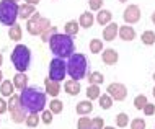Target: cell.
<instances>
[{"label": "cell", "mask_w": 155, "mask_h": 129, "mask_svg": "<svg viewBox=\"0 0 155 129\" xmlns=\"http://www.w3.org/2000/svg\"><path fill=\"white\" fill-rule=\"evenodd\" d=\"M8 111H10V116H12V121L20 124L23 121H26L28 118V111L26 108L21 105V101H20V95H12L10 100H8Z\"/></svg>", "instance_id": "cell-6"}, {"label": "cell", "mask_w": 155, "mask_h": 129, "mask_svg": "<svg viewBox=\"0 0 155 129\" xmlns=\"http://www.w3.org/2000/svg\"><path fill=\"white\" fill-rule=\"evenodd\" d=\"M12 62L18 72H26L31 64V51L25 44H16L12 52Z\"/></svg>", "instance_id": "cell-4"}, {"label": "cell", "mask_w": 155, "mask_h": 129, "mask_svg": "<svg viewBox=\"0 0 155 129\" xmlns=\"http://www.w3.org/2000/svg\"><path fill=\"white\" fill-rule=\"evenodd\" d=\"M106 91L110 93V97L114 100V101H123V100H126V97H127V88L123 85V84H110L108 85Z\"/></svg>", "instance_id": "cell-9"}, {"label": "cell", "mask_w": 155, "mask_h": 129, "mask_svg": "<svg viewBox=\"0 0 155 129\" xmlns=\"http://www.w3.org/2000/svg\"><path fill=\"white\" fill-rule=\"evenodd\" d=\"M111 18H113V13L110 10H104V8L98 10V13H96V22L101 26H106L108 23H111Z\"/></svg>", "instance_id": "cell-18"}, {"label": "cell", "mask_w": 155, "mask_h": 129, "mask_svg": "<svg viewBox=\"0 0 155 129\" xmlns=\"http://www.w3.org/2000/svg\"><path fill=\"white\" fill-rule=\"evenodd\" d=\"M15 85L13 82L10 80H3L2 84H0V93H2V97H12V95L15 93Z\"/></svg>", "instance_id": "cell-22"}, {"label": "cell", "mask_w": 155, "mask_h": 129, "mask_svg": "<svg viewBox=\"0 0 155 129\" xmlns=\"http://www.w3.org/2000/svg\"><path fill=\"white\" fill-rule=\"evenodd\" d=\"M39 121H41V116L39 114H38V113H30L25 123H26L28 127H36L38 124H39Z\"/></svg>", "instance_id": "cell-28"}, {"label": "cell", "mask_w": 155, "mask_h": 129, "mask_svg": "<svg viewBox=\"0 0 155 129\" xmlns=\"http://www.w3.org/2000/svg\"><path fill=\"white\" fill-rule=\"evenodd\" d=\"M131 129H145V121L142 118H136L131 121Z\"/></svg>", "instance_id": "cell-35"}, {"label": "cell", "mask_w": 155, "mask_h": 129, "mask_svg": "<svg viewBox=\"0 0 155 129\" xmlns=\"http://www.w3.org/2000/svg\"><path fill=\"white\" fill-rule=\"evenodd\" d=\"M52 111L49 110V111H43V114H41V121H43L44 124H51L52 123Z\"/></svg>", "instance_id": "cell-37"}, {"label": "cell", "mask_w": 155, "mask_h": 129, "mask_svg": "<svg viewBox=\"0 0 155 129\" xmlns=\"http://www.w3.org/2000/svg\"><path fill=\"white\" fill-rule=\"evenodd\" d=\"M119 2H121V3H124V2H127V0H119Z\"/></svg>", "instance_id": "cell-47"}, {"label": "cell", "mask_w": 155, "mask_h": 129, "mask_svg": "<svg viewBox=\"0 0 155 129\" xmlns=\"http://www.w3.org/2000/svg\"><path fill=\"white\" fill-rule=\"evenodd\" d=\"M35 13H36L35 5H31V3H23V5H20L18 16H20L21 20H30Z\"/></svg>", "instance_id": "cell-15"}, {"label": "cell", "mask_w": 155, "mask_h": 129, "mask_svg": "<svg viewBox=\"0 0 155 129\" xmlns=\"http://www.w3.org/2000/svg\"><path fill=\"white\" fill-rule=\"evenodd\" d=\"M90 52H93V54L103 52V41L101 39H91L90 41Z\"/></svg>", "instance_id": "cell-30"}, {"label": "cell", "mask_w": 155, "mask_h": 129, "mask_svg": "<svg viewBox=\"0 0 155 129\" xmlns=\"http://www.w3.org/2000/svg\"><path fill=\"white\" fill-rule=\"evenodd\" d=\"M2 64H3V56L0 54V65H2Z\"/></svg>", "instance_id": "cell-43"}, {"label": "cell", "mask_w": 155, "mask_h": 129, "mask_svg": "<svg viewBox=\"0 0 155 129\" xmlns=\"http://www.w3.org/2000/svg\"><path fill=\"white\" fill-rule=\"evenodd\" d=\"M15 2H18V0H15Z\"/></svg>", "instance_id": "cell-49"}, {"label": "cell", "mask_w": 155, "mask_h": 129, "mask_svg": "<svg viewBox=\"0 0 155 129\" xmlns=\"http://www.w3.org/2000/svg\"><path fill=\"white\" fill-rule=\"evenodd\" d=\"M64 90H65L69 95L75 97V95H78V93H80V90H82L80 82H78V80H74V78L65 80V82H64Z\"/></svg>", "instance_id": "cell-14"}, {"label": "cell", "mask_w": 155, "mask_h": 129, "mask_svg": "<svg viewBox=\"0 0 155 129\" xmlns=\"http://www.w3.org/2000/svg\"><path fill=\"white\" fill-rule=\"evenodd\" d=\"M91 129H104V119L103 118H93L91 119Z\"/></svg>", "instance_id": "cell-36"}, {"label": "cell", "mask_w": 155, "mask_h": 129, "mask_svg": "<svg viewBox=\"0 0 155 129\" xmlns=\"http://www.w3.org/2000/svg\"><path fill=\"white\" fill-rule=\"evenodd\" d=\"M152 23L155 25V12H153V15H152Z\"/></svg>", "instance_id": "cell-44"}, {"label": "cell", "mask_w": 155, "mask_h": 129, "mask_svg": "<svg viewBox=\"0 0 155 129\" xmlns=\"http://www.w3.org/2000/svg\"><path fill=\"white\" fill-rule=\"evenodd\" d=\"M87 70H88V61L80 52H74L67 61V75L74 80L85 78Z\"/></svg>", "instance_id": "cell-3"}, {"label": "cell", "mask_w": 155, "mask_h": 129, "mask_svg": "<svg viewBox=\"0 0 155 129\" xmlns=\"http://www.w3.org/2000/svg\"><path fill=\"white\" fill-rule=\"evenodd\" d=\"M140 8L137 7V5H127V8L123 12V18H124V22L127 23V25H134V23H137L140 20Z\"/></svg>", "instance_id": "cell-10"}, {"label": "cell", "mask_w": 155, "mask_h": 129, "mask_svg": "<svg viewBox=\"0 0 155 129\" xmlns=\"http://www.w3.org/2000/svg\"><path fill=\"white\" fill-rule=\"evenodd\" d=\"M44 88H46V93L49 95V97L56 98L57 95L61 93V82L57 80H52V78H46L44 80Z\"/></svg>", "instance_id": "cell-11"}, {"label": "cell", "mask_w": 155, "mask_h": 129, "mask_svg": "<svg viewBox=\"0 0 155 129\" xmlns=\"http://www.w3.org/2000/svg\"><path fill=\"white\" fill-rule=\"evenodd\" d=\"M98 100H100V106H101L103 110H110V108L113 106V98L110 97V93L101 95V97H100Z\"/></svg>", "instance_id": "cell-29"}, {"label": "cell", "mask_w": 155, "mask_h": 129, "mask_svg": "<svg viewBox=\"0 0 155 129\" xmlns=\"http://www.w3.org/2000/svg\"><path fill=\"white\" fill-rule=\"evenodd\" d=\"M7 110H8V103H7L3 98H0V114H2V113H5Z\"/></svg>", "instance_id": "cell-40"}, {"label": "cell", "mask_w": 155, "mask_h": 129, "mask_svg": "<svg viewBox=\"0 0 155 129\" xmlns=\"http://www.w3.org/2000/svg\"><path fill=\"white\" fill-rule=\"evenodd\" d=\"M152 78H153V80H155V72H153V77H152Z\"/></svg>", "instance_id": "cell-48"}, {"label": "cell", "mask_w": 155, "mask_h": 129, "mask_svg": "<svg viewBox=\"0 0 155 129\" xmlns=\"http://www.w3.org/2000/svg\"><path fill=\"white\" fill-rule=\"evenodd\" d=\"M67 75V62L62 57H54L49 64V78L62 82Z\"/></svg>", "instance_id": "cell-8"}, {"label": "cell", "mask_w": 155, "mask_h": 129, "mask_svg": "<svg viewBox=\"0 0 155 129\" xmlns=\"http://www.w3.org/2000/svg\"><path fill=\"white\" fill-rule=\"evenodd\" d=\"M78 30H80V23L75 22V20L67 22L65 26H64V33H65V35H69V36H77Z\"/></svg>", "instance_id": "cell-21"}, {"label": "cell", "mask_w": 155, "mask_h": 129, "mask_svg": "<svg viewBox=\"0 0 155 129\" xmlns=\"http://www.w3.org/2000/svg\"><path fill=\"white\" fill-rule=\"evenodd\" d=\"M8 38L12 41H20L21 39V26H20L18 23H15L13 26H10V30H8Z\"/></svg>", "instance_id": "cell-23"}, {"label": "cell", "mask_w": 155, "mask_h": 129, "mask_svg": "<svg viewBox=\"0 0 155 129\" xmlns=\"http://www.w3.org/2000/svg\"><path fill=\"white\" fill-rule=\"evenodd\" d=\"M75 111H77V114L80 116H85V114H90L91 111H93V105H91V100H83V101H78L77 103V108H75Z\"/></svg>", "instance_id": "cell-16"}, {"label": "cell", "mask_w": 155, "mask_h": 129, "mask_svg": "<svg viewBox=\"0 0 155 129\" xmlns=\"http://www.w3.org/2000/svg\"><path fill=\"white\" fill-rule=\"evenodd\" d=\"M118 35H119V25L111 22L104 26V30H103V39L104 41H113Z\"/></svg>", "instance_id": "cell-12"}, {"label": "cell", "mask_w": 155, "mask_h": 129, "mask_svg": "<svg viewBox=\"0 0 155 129\" xmlns=\"http://www.w3.org/2000/svg\"><path fill=\"white\" fill-rule=\"evenodd\" d=\"M3 82V74H2V70H0V84Z\"/></svg>", "instance_id": "cell-42"}, {"label": "cell", "mask_w": 155, "mask_h": 129, "mask_svg": "<svg viewBox=\"0 0 155 129\" xmlns=\"http://www.w3.org/2000/svg\"><path fill=\"white\" fill-rule=\"evenodd\" d=\"M129 124V116L126 113H119L116 116V126L118 127H126Z\"/></svg>", "instance_id": "cell-33"}, {"label": "cell", "mask_w": 155, "mask_h": 129, "mask_svg": "<svg viewBox=\"0 0 155 129\" xmlns=\"http://www.w3.org/2000/svg\"><path fill=\"white\" fill-rule=\"evenodd\" d=\"M101 59L106 65H114L119 59V54H118V51H114V49H111V48L110 49H103Z\"/></svg>", "instance_id": "cell-13"}, {"label": "cell", "mask_w": 155, "mask_h": 129, "mask_svg": "<svg viewBox=\"0 0 155 129\" xmlns=\"http://www.w3.org/2000/svg\"><path fill=\"white\" fill-rule=\"evenodd\" d=\"M147 97L145 95H137L136 98H134V108L136 110H144V106L147 105Z\"/></svg>", "instance_id": "cell-31"}, {"label": "cell", "mask_w": 155, "mask_h": 129, "mask_svg": "<svg viewBox=\"0 0 155 129\" xmlns=\"http://www.w3.org/2000/svg\"><path fill=\"white\" fill-rule=\"evenodd\" d=\"M104 129H114L113 126H104Z\"/></svg>", "instance_id": "cell-45"}, {"label": "cell", "mask_w": 155, "mask_h": 129, "mask_svg": "<svg viewBox=\"0 0 155 129\" xmlns=\"http://www.w3.org/2000/svg\"><path fill=\"white\" fill-rule=\"evenodd\" d=\"M46 95L39 87H26L20 93V101L26 108L28 113H39L46 108Z\"/></svg>", "instance_id": "cell-1"}, {"label": "cell", "mask_w": 155, "mask_h": 129, "mask_svg": "<svg viewBox=\"0 0 155 129\" xmlns=\"http://www.w3.org/2000/svg\"><path fill=\"white\" fill-rule=\"evenodd\" d=\"M119 38L123 41H132L134 38H136V31H134L132 26H129L127 23L124 25V26H119Z\"/></svg>", "instance_id": "cell-17"}, {"label": "cell", "mask_w": 155, "mask_h": 129, "mask_svg": "<svg viewBox=\"0 0 155 129\" xmlns=\"http://www.w3.org/2000/svg\"><path fill=\"white\" fill-rule=\"evenodd\" d=\"M140 41H142L145 46H152V44L155 43V33L150 31V30L144 31V33H142V36H140Z\"/></svg>", "instance_id": "cell-26"}, {"label": "cell", "mask_w": 155, "mask_h": 129, "mask_svg": "<svg viewBox=\"0 0 155 129\" xmlns=\"http://www.w3.org/2000/svg\"><path fill=\"white\" fill-rule=\"evenodd\" d=\"M49 110H51L54 114H59V113H62V110H64V103H62L61 100L54 98L52 101L49 103Z\"/></svg>", "instance_id": "cell-27"}, {"label": "cell", "mask_w": 155, "mask_h": 129, "mask_svg": "<svg viewBox=\"0 0 155 129\" xmlns=\"http://www.w3.org/2000/svg\"><path fill=\"white\" fill-rule=\"evenodd\" d=\"M152 95H153V98H155V87H153V90H152Z\"/></svg>", "instance_id": "cell-46"}, {"label": "cell", "mask_w": 155, "mask_h": 129, "mask_svg": "<svg viewBox=\"0 0 155 129\" xmlns=\"http://www.w3.org/2000/svg\"><path fill=\"white\" fill-rule=\"evenodd\" d=\"M142 111H144L145 116H152V114L155 113V105H153V103H147V105L144 106V110H142Z\"/></svg>", "instance_id": "cell-39"}, {"label": "cell", "mask_w": 155, "mask_h": 129, "mask_svg": "<svg viewBox=\"0 0 155 129\" xmlns=\"http://www.w3.org/2000/svg\"><path fill=\"white\" fill-rule=\"evenodd\" d=\"M49 26H51V22H49V18H44V16H41L39 13H38V12L26 22V30H28V33H30V35H33V36H36V35L41 36Z\"/></svg>", "instance_id": "cell-7"}, {"label": "cell", "mask_w": 155, "mask_h": 129, "mask_svg": "<svg viewBox=\"0 0 155 129\" xmlns=\"http://www.w3.org/2000/svg\"><path fill=\"white\" fill-rule=\"evenodd\" d=\"M88 7H90V10H101V7H103V0H88Z\"/></svg>", "instance_id": "cell-38"}, {"label": "cell", "mask_w": 155, "mask_h": 129, "mask_svg": "<svg viewBox=\"0 0 155 129\" xmlns=\"http://www.w3.org/2000/svg\"><path fill=\"white\" fill-rule=\"evenodd\" d=\"M78 23H80V28H91L95 23V16L93 13H88V12H85V13L80 15V20H78Z\"/></svg>", "instance_id": "cell-20"}, {"label": "cell", "mask_w": 155, "mask_h": 129, "mask_svg": "<svg viewBox=\"0 0 155 129\" xmlns=\"http://www.w3.org/2000/svg\"><path fill=\"white\" fill-rule=\"evenodd\" d=\"M77 129H91V119L87 118V114L82 116L77 123Z\"/></svg>", "instance_id": "cell-34"}, {"label": "cell", "mask_w": 155, "mask_h": 129, "mask_svg": "<svg viewBox=\"0 0 155 129\" xmlns=\"http://www.w3.org/2000/svg\"><path fill=\"white\" fill-rule=\"evenodd\" d=\"M56 33H59V31H57V28H56V26H49L48 30H46V31L43 33V35H41V39H43L44 43H49V39H51L52 36L56 35Z\"/></svg>", "instance_id": "cell-32"}, {"label": "cell", "mask_w": 155, "mask_h": 129, "mask_svg": "<svg viewBox=\"0 0 155 129\" xmlns=\"http://www.w3.org/2000/svg\"><path fill=\"white\" fill-rule=\"evenodd\" d=\"M41 0H26V3H31V5H38Z\"/></svg>", "instance_id": "cell-41"}, {"label": "cell", "mask_w": 155, "mask_h": 129, "mask_svg": "<svg viewBox=\"0 0 155 129\" xmlns=\"http://www.w3.org/2000/svg\"><path fill=\"white\" fill-rule=\"evenodd\" d=\"M100 97H101L100 85H88V88H87V98L88 100H96Z\"/></svg>", "instance_id": "cell-24"}, {"label": "cell", "mask_w": 155, "mask_h": 129, "mask_svg": "<svg viewBox=\"0 0 155 129\" xmlns=\"http://www.w3.org/2000/svg\"><path fill=\"white\" fill-rule=\"evenodd\" d=\"M18 10L20 5L15 0H2L0 2V23L5 26H13L16 23L18 16Z\"/></svg>", "instance_id": "cell-5"}, {"label": "cell", "mask_w": 155, "mask_h": 129, "mask_svg": "<svg viewBox=\"0 0 155 129\" xmlns=\"http://www.w3.org/2000/svg\"><path fill=\"white\" fill-rule=\"evenodd\" d=\"M74 36L69 35H61V33H56L51 39H49V48H51V52L56 57H62V59H69L70 56L75 52V43H74Z\"/></svg>", "instance_id": "cell-2"}, {"label": "cell", "mask_w": 155, "mask_h": 129, "mask_svg": "<svg viewBox=\"0 0 155 129\" xmlns=\"http://www.w3.org/2000/svg\"><path fill=\"white\" fill-rule=\"evenodd\" d=\"M104 82V77L101 72H90L88 74V84L90 85H101Z\"/></svg>", "instance_id": "cell-25"}, {"label": "cell", "mask_w": 155, "mask_h": 129, "mask_svg": "<svg viewBox=\"0 0 155 129\" xmlns=\"http://www.w3.org/2000/svg\"><path fill=\"white\" fill-rule=\"evenodd\" d=\"M13 85H15V88L20 90V91H21L23 88H26L28 87V77L25 75V72H18L13 77Z\"/></svg>", "instance_id": "cell-19"}]
</instances>
